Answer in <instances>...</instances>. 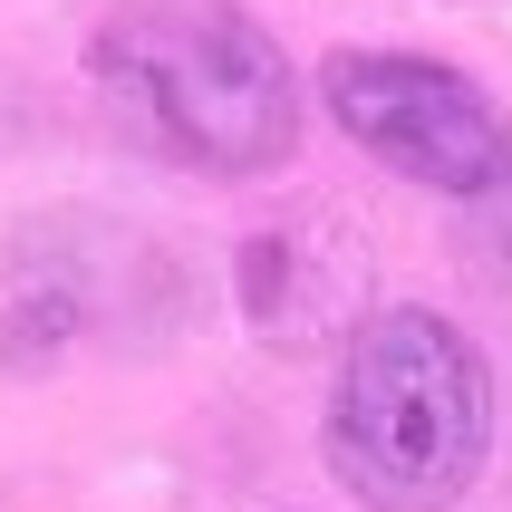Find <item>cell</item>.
<instances>
[{
  "label": "cell",
  "instance_id": "cell-1",
  "mask_svg": "<svg viewBox=\"0 0 512 512\" xmlns=\"http://www.w3.org/2000/svg\"><path fill=\"white\" fill-rule=\"evenodd\" d=\"M97 107L136 155L184 174H271L300 145V78L232 0H126L87 39Z\"/></svg>",
  "mask_w": 512,
  "mask_h": 512
},
{
  "label": "cell",
  "instance_id": "cell-2",
  "mask_svg": "<svg viewBox=\"0 0 512 512\" xmlns=\"http://www.w3.org/2000/svg\"><path fill=\"white\" fill-rule=\"evenodd\" d=\"M329 474L368 512H455L493 455V368L455 319L377 310L348 329L329 416Z\"/></svg>",
  "mask_w": 512,
  "mask_h": 512
},
{
  "label": "cell",
  "instance_id": "cell-3",
  "mask_svg": "<svg viewBox=\"0 0 512 512\" xmlns=\"http://www.w3.org/2000/svg\"><path fill=\"white\" fill-rule=\"evenodd\" d=\"M319 97L368 145L387 174L426 184V194H503L512 184V116L484 87L416 49H339L319 68Z\"/></svg>",
  "mask_w": 512,
  "mask_h": 512
},
{
  "label": "cell",
  "instance_id": "cell-4",
  "mask_svg": "<svg viewBox=\"0 0 512 512\" xmlns=\"http://www.w3.org/2000/svg\"><path fill=\"white\" fill-rule=\"evenodd\" d=\"M319 242H329V232L281 223V232H261L252 252H242V300H252V329H271V339H310V329L348 319L358 252H339V261H319V271H310Z\"/></svg>",
  "mask_w": 512,
  "mask_h": 512
}]
</instances>
